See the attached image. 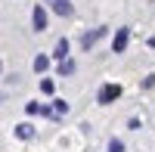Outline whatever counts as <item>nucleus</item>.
Segmentation results:
<instances>
[{
    "instance_id": "nucleus-13",
    "label": "nucleus",
    "mask_w": 155,
    "mask_h": 152,
    "mask_svg": "<svg viewBox=\"0 0 155 152\" xmlns=\"http://www.w3.org/2000/svg\"><path fill=\"white\" fill-rule=\"evenodd\" d=\"M25 112H28V115H37V112H41V106H37V103H28V106H25Z\"/></svg>"
},
{
    "instance_id": "nucleus-2",
    "label": "nucleus",
    "mask_w": 155,
    "mask_h": 152,
    "mask_svg": "<svg viewBox=\"0 0 155 152\" xmlns=\"http://www.w3.org/2000/svg\"><path fill=\"white\" fill-rule=\"evenodd\" d=\"M127 44H130V28H118L115 31V41H112V53H124Z\"/></svg>"
},
{
    "instance_id": "nucleus-1",
    "label": "nucleus",
    "mask_w": 155,
    "mask_h": 152,
    "mask_svg": "<svg viewBox=\"0 0 155 152\" xmlns=\"http://www.w3.org/2000/svg\"><path fill=\"white\" fill-rule=\"evenodd\" d=\"M118 96H121V84H106V87L99 90L96 103H99V106H109V103H115Z\"/></svg>"
},
{
    "instance_id": "nucleus-7",
    "label": "nucleus",
    "mask_w": 155,
    "mask_h": 152,
    "mask_svg": "<svg viewBox=\"0 0 155 152\" xmlns=\"http://www.w3.org/2000/svg\"><path fill=\"white\" fill-rule=\"evenodd\" d=\"M53 56H56V59H62V62L68 59V41H65V37H62V41L56 44V53H53Z\"/></svg>"
},
{
    "instance_id": "nucleus-8",
    "label": "nucleus",
    "mask_w": 155,
    "mask_h": 152,
    "mask_svg": "<svg viewBox=\"0 0 155 152\" xmlns=\"http://www.w3.org/2000/svg\"><path fill=\"white\" fill-rule=\"evenodd\" d=\"M47 68H50V59H47L44 53H41V56H34V71L41 74V71H47Z\"/></svg>"
},
{
    "instance_id": "nucleus-14",
    "label": "nucleus",
    "mask_w": 155,
    "mask_h": 152,
    "mask_svg": "<svg viewBox=\"0 0 155 152\" xmlns=\"http://www.w3.org/2000/svg\"><path fill=\"white\" fill-rule=\"evenodd\" d=\"M149 87H155V74H149V78L143 81V90H149Z\"/></svg>"
},
{
    "instance_id": "nucleus-16",
    "label": "nucleus",
    "mask_w": 155,
    "mask_h": 152,
    "mask_svg": "<svg viewBox=\"0 0 155 152\" xmlns=\"http://www.w3.org/2000/svg\"><path fill=\"white\" fill-rule=\"evenodd\" d=\"M0 71H3V62H0Z\"/></svg>"
},
{
    "instance_id": "nucleus-3",
    "label": "nucleus",
    "mask_w": 155,
    "mask_h": 152,
    "mask_svg": "<svg viewBox=\"0 0 155 152\" xmlns=\"http://www.w3.org/2000/svg\"><path fill=\"white\" fill-rule=\"evenodd\" d=\"M31 25H34V31H47V9H44V6H34Z\"/></svg>"
},
{
    "instance_id": "nucleus-11",
    "label": "nucleus",
    "mask_w": 155,
    "mask_h": 152,
    "mask_svg": "<svg viewBox=\"0 0 155 152\" xmlns=\"http://www.w3.org/2000/svg\"><path fill=\"white\" fill-rule=\"evenodd\" d=\"M109 152H124V143L115 137V140H109Z\"/></svg>"
},
{
    "instance_id": "nucleus-9",
    "label": "nucleus",
    "mask_w": 155,
    "mask_h": 152,
    "mask_svg": "<svg viewBox=\"0 0 155 152\" xmlns=\"http://www.w3.org/2000/svg\"><path fill=\"white\" fill-rule=\"evenodd\" d=\"M53 112H56V115H65V112H68V103H65V99H53Z\"/></svg>"
},
{
    "instance_id": "nucleus-10",
    "label": "nucleus",
    "mask_w": 155,
    "mask_h": 152,
    "mask_svg": "<svg viewBox=\"0 0 155 152\" xmlns=\"http://www.w3.org/2000/svg\"><path fill=\"white\" fill-rule=\"evenodd\" d=\"M59 74H62V78H65V74H74V62H71V59H65V62L59 65Z\"/></svg>"
},
{
    "instance_id": "nucleus-5",
    "label": "nucleus",
    "mask_w": 155,
    "mask_h": 152,
    "mask_svg": "<svg viewBox=\"0 0 155 152\" xmlns=\"http://www.w3.org/2000/svg\"><path fill=\"white\" fill-rule=\"evenodd\" d=\"M56 16H71V0H47Z\"/></svg>"
},
{
    "instance_id": "nucleus-4",
    "label": "nucleus",
    "mask_w": 155,
    "mask_h": 152,
    "mask_svg": "<svg viewBox=\"0 0 155 152\" xmlns=\"http://www.w3.org/2000/svg\"><path fill=\"white\" fill-rule=\"evenodd\" d=\"M102 34H106V28H93V31H87V34L81 37V47H84V50H90V47H93Z\"/></svg>"
},
{
    "instance_id": "nucleus-12",
    "label": "nucleus",
    "mask_w": 155,
    "mask_h": 152,
    "mask_svg": "<svg viewBox=\"0 0 155 152\" xmlns=\"http://www.w3.org/2000/svg\"><path fill=\"white\" fill-rule=\"evenodd\" d=\"M41 90H44V93H53V90H56V84L50 81V78H44V81H41Z\"/></svg>"
},
{
    "instance_id": "nucleus-15",
    "label": "nucleus",
    "mask_w": 155,
    "mask_h": 152,
    "mask_svg": "<svg viewBox=\"0 0 155 152\" xmlns=\"http://www.w3.org/2000/svg\"><path fill=\"white\" fill-rule=\"evenodd\" d=\"M149 47H152V50H155V37H152V41H149Z\"/></svg>"
},
{
    "instance_id": "nucleus-6",
    "label": "nucleus",
    "mask_w": 155,
    "mask_h": 152,
    "mask_svg": "<svg viewBox=\"0 0 155 152\" xmlns=\"http://www.w3.org/2000/svg\"><path fill=\"white\" fill-rule=\"evenodd\" d=\"M16 137H19V140H31L34 127H31V124H16Z\"/></svg>"
}]
</instances>
